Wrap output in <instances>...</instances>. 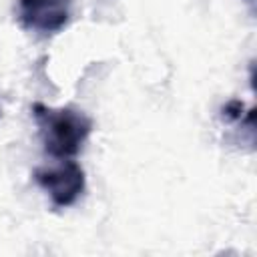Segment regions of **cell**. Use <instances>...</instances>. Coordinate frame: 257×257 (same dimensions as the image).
<instances>
[{
  "label": "cell",
  "instance_id": "cell-4",
  "mask_svg": "<svg viewBox=\"0 0 257 257\" xmlns=\"http://www.w3.org/2000/svg\"><path fill=\"white\" fill-rule=\"evenodd\" d=\"M225 120H241L243 118V102L241 100H229L221 108Z\"/></svg>",
  "mask_w": 257,
  "mask_h": 257
},
{
  "label": "cell",
  "instance_id": "cell-3",
  "mask_svg": "<svg viewBox=\"0 0 257 257\" xmlns=\"http://www.w3.org/2000/svg\"><path fill=\"white\" fill-rule=\"evenodd\" d=\"M18 20L26 30L54 34L70 20V0H18Z\"/></svg>",
  "mask_w": 257,
  "mask_h": 257
},
{
  "label": "cell",
  "instance_id": "cell-2",
  "mask_svg": "<svg viewBox=\"0 0 257 257\" xmlns=\"http://www.w3.org/2000/svg\"><path fill=\"white\" fill-rule=\"evenodd\" d=\"M34 181L50 197L54 207H70L84 191V171L78 163L60 159L56 167H40Z\"/></svg>",
  "mask_w": 257,
  "mask_h": 257
},
{
  "label": "cell",
  "instance_id": "cell-5",
  "mask_svg": "<svg viewBox=\"0 0 257 257\" xmlns=\"http://www.w3.org/2000/svg\"><path fill=\"white\" fill-rule=\"evenodd\" d=\"M247 2H249V4H251V2H253V0H247Z\"/></svg>",
  "mask_w": 257,
  "mask_h": 257
},
{
  "label": "cell",
  "instance_id": "cell-1",
  "mask_svg": "<svg viewBox=\"0 0 257 257\" xmlns=\"http://www.w3.org/2000/svg\"><path fill=\"white\" fill-rule=\"evenodd\" d=\"M32 116L38 124L44 151L54 159H70L78 155L92 131V120L72 106L54 108L34 102Z\"/></svg>",
  "mask_w": 257,
  "mask_h": 257
}]
</instances>
